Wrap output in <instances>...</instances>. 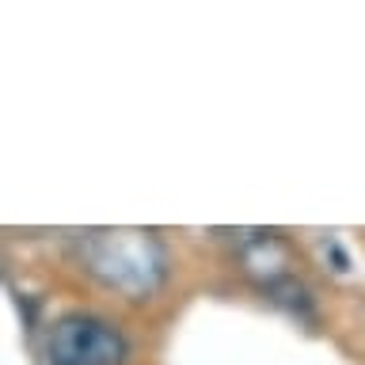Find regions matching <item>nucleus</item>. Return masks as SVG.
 Returning <instances> with one entry per match:
<instances>
[{
	"label": "nucleus",
	"mask_w": 365,
	"mask_h": 365,
	"mask_svg": "<svg viewBox=\"0 0 365 365\" xmlns=\"http://www.w3.org/2000/svg\"><path fill=\"white\" fill-rule=\"evenodd\" d=\"M53 365H122L125 339L107 319L96 316H65L50 335Z\"/></svg>",
	"instance_id": "nucleus-1"
}]
</instances>
